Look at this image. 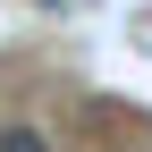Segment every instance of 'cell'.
Listing matches in <instances>:
<instances>
[{"label":"cell","mask_w":152,"mask_h":152,"mask_svg":"<svg viewBox=\"0 0 152 152\" xmlns=\"http://www.w3.org/2000/svg\"><path fill=\"white\" fill-rule=\"evenodd\" d=\"M0 152H51L42 127H0Z\"/></svg>","instance_id":"6da1fadb"},{"label":"cell","mask_w":152,"mask_h":152,"mask_svg":"<svg viewBox=\"0 0 152 152\" xmlns=\"http://www.w3.org/2000/svg\"><path fill=\"white\" fill-rule=\"evenodd\" d=\"M42 9H51V17H76V9H85V0H42Z\"/></svg>","instance_id":"7a4b0ae2"}]
</instances>
